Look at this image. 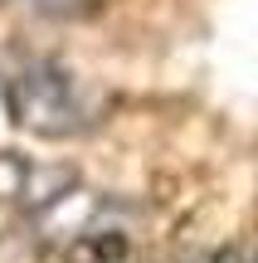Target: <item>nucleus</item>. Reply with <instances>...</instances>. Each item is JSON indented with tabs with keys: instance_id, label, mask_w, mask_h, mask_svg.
Returning a JSON list of instances; mask_svg holds the SVG:
<instances>
[{
	"instance_id": "1",
	"label": "nucleus",
	"mask_w": 258,
	"mask_h": 263,
	"mask_svg": "<svg viewBox=\"0 0 258 263\" xmlns=\"http://www.w3.org/2000/svg\"><path fill=\"white\" fill-rule=\"evenodd\" d=\"M10 107H15V122L39 132V137H73L93 122L78 83L58 64H44V59L25 64L10 78Z\"/></svg>"
},
{
	"instance_id": "2",
	"label": "nucleus",
	"mask_w": 258,
	"mask_h": 263,
	"mask_svg": "<svg viewBox=\"0 0 258 263\" xmlns=\"http://www.w3.org/2000/svg\"><path fill=\"white\" fill-rule=\"evenodd\" d=\"M19 5H29V10H49V15H64V10H73L78 0H19Z\"/></svg>"
}]
</instances>
